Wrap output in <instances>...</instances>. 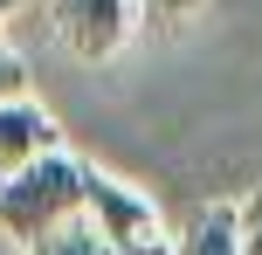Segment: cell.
<instances>
[{
    "instance_id": "6da1fadb",
    "label": "cell",
    "mask_w": 262,
    "mask_h": 255,
    "mask_svg": "<svg viewBox=\"0 0 262 255\" xmlns=\"http://www.w3.org/2000/svg\"><path fill=\"white\" fill-rule=\"evenodd\" d=\"M83 193H90V166L69 152H49L21 173H0V235L35 248L41 235L83 221Z\"/></svg>"
},
{
    "instance_id": "7a4b0ae2",
    "label": "cell",
    "mask_w": 262,
    "mask_h": 255,
    "mask_svg": "<svg viewBox=\"0 0 262 255\" xmlns=\"http://www.w3.org/2000/svg\"><path fill=\"white\" fill-rule=\"evenodd\" d=\"M83 221L97 228V242L111 255H172V228L138 187H124L118 173L90 166V193H83Z\"/></svg>"
},
{
    "instance_id": "3957f363",
    "label": "cell",
    "mask_w": 262,
    "mask_h": 255,
    "mask_svg": "<svg viewBox=\"0 0 262 255\" xmlns=\"http://www.w3.org/2000/svg\"><path fill=\"white\" fill-rule=\"evenodd\" d=\"M49 28L76 62H111L138 28L131 0H49Z\"/></svg>"
},
{
    "instance_id": "277c9868",
    "label": "cell",
    "mask_w": 262,
    "mask_h": 255,
    "mask_svg": "<svg viewBox=\"0 0 262 255\" xmlns=\"http://www.w3.org/2000/svg\"><path fill=\"white\" fill-rule=\"evenodd\" d=\"M49 152H62V131H55V118L35 97L0 104V173H21V166L49 159Z\"/></svg>"
},
{
    "instance_id": "5b68a950",
    "label": "cell",
    "mask_w": 262,
    "mask_h": 255,
    "mask_svg": "<svg viewBox=\"0 0 262 255\" xmlns=\"http://www.w3.org/2000/svg\"><path fill=\"white\" fill-rule=\"evenodd\" d=\"M172 255H242V214L235 200H207L180 221L172 235Z\"/></svg>"
},
{
    "instance_id": "8992f818",
    "label": "cell",
    "mask_w": 262,
    "mask_h": 255,
    "mask_svg": "<svg viewBox=\"0 0 262 255\" xmlns=\"http://www.w3.org/2000/svg\"><path fill=\"white\" fill-rule=\"evenodd\" d=\"M28 255H111L104 242H97V228L90 221H69V228H55V235H41Z\"/></svg>"
},
{
    "instance_id": "52a82bcc",
    "label": "cell",
    "mask_w": 262,
    "mask_h": 255,
    "mask_svg": "<svg viewBox=\"0 0 262 255\" xmlns=\"http://www.w3.org/2000/svg\"><path fill=\"white\" fill-rule=\"evenodd\" d=\"M131 7H138V21H145V28L172 35V28H186L200 7H207V0H131Z\"/></svg>"
},
{
    "instance_id": "ba28073f",
    "label": "cell",
    "mask_w": 262,
    "mask_h": 255,
    "mask_svg": "<svg viewBox=\"0 0 262 255\" xmlns=\"http://www.w3.org/2000/svg\"><path fill=\"white\" fill-rule=\"evenodd\" d=\"M235 214H242V255H262V187L235 200Z\"/></svg>"
},
{
    "instance_id": "9c48e42d",
    "label": "cell",
    "mask_w": 262,
    "mask_h": 255,
    "mask_svg": "<svg viewBox=\"0 0 262 255\" xmlns=\"http://www.w3.org/2000/svg\"><path fill=\"white\" fill-rule=\"evenodd\" d=\"M14 97H28V69H21V55L0 41V104H14Z\"/></svg>"
},
{
    "instance_id": "30bf717a",
    "label": "cell",
    "mask_w": 262,
    "mask_h": 255,
    "mask_svg": "<svg viewBox=\"0 0 262 255\" xmlns=\"http://www.w3.org/2000/svg\"><path fill=\"white\" fill-rule=\"evenodd\" d=\"M21 7H28V0H0V28H7V21H14Z\"/></svg>"
}]
</instances>
